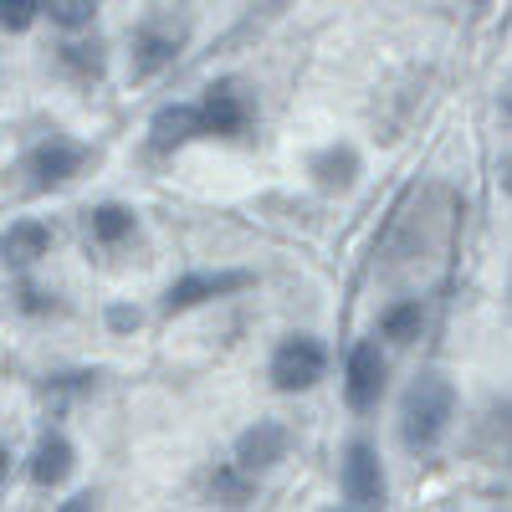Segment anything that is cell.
I'll return each mask as SVG.
<instances>
[{
    "label": "cell",
    "instance_id": "44dd1931",
    "mask_svg": "<svg viewBox=\"0 0 512 512\" xmlns=\"http://www.w3.org/2000/svg\"><path fill=\"white\" fill-rule=\"evenodd\" d=\"M502 185H507V190H512V159H507V164H502Z\"/></svg>",
    "mask_w": 512,
    "mask_h": 512
},
{
    "label": "cell",
    "instance_id": "ba28073f",
    "mask_svg": "<svg viewBox=\"0 0 512 512\" xmlns=\"http://www.w3.org/2000/svg\"><path fill=\"white\" fill-rule=\"evenodd\" d=\"M282 451H287V436H282V425H272V420H262L256 431H246L241 446H236V456H241L246 472H262V466L282 461Z\"/></svg>",
    "mask_w": 512,
    "mask_h": 512
},
{
    "label": "cell",
    "instance_id": "3957f363",
    "mask_svg": "<svg viewBox=\"0 0 512 512\" xmlns=\"http://www.w3.org/2000/svg\"><path fill=\"white\" fill-rule=\"evenodd\" d=\"M185 41V26L180 21H149L139 36H134V77H154L159 67L175 62Z\"/></svg>",
    "mask_w": 512,
    "mask_h": 512
},
{
    "label": "cell",
    "instance_id": "52a82bcc",
    "mask_svg": "<svg viewBox=\"0 0 512 512\" xmlns=\"http://www.w3.org/2000/svg\"><path fill=\"white\" fill-rule=\"evenodd\" d=\"M246 282H251V277H241V272H221V277H185V282H175V287H169L164 308H169V313H180V308H195V303H205V297L236 292V287H246Z\"/></svg>",
    "mask_w": 512,
    "mask_h": 512
},
{
    "label": "cell",
    "instance_id": "7c38bea8",
    "mask_svg": "<svg viewBox=\"0 0 512 512\" xmlns=\"http://www.w3.org/2000/svg\"><path fill=\"white\" fill-rule=\"evenodd\" d=\"M195 134H205V128H200V108H164L154 118V149H175V144H185Z\"/></svg>",
    "mask_w": 512,
    "mask_h": 512
},
{
    "label": "cell",
    "instance_id": "9a60e30c",
    "mask_svg": "<svg viewBox=\"0 0 512 512\" xmlns=\"http://www.w3.org/2000/svg\"><path fill=\"white\" fill-rule=\"evenodd\" d=\"M41 11H47L57 26H67V31H77V26H88L93 21V0H41Z\"/></svg>",
    "mask_w": 512,
    "mask_h": 512
},
{
    "label": "cell",
    "instance_id": "ac0fdd59",
    "mask_svg": "<svg viewBox=\"0 0 512 512\" xmlns=\"http://www.w3.org/2000/svg\"><path fill=\"white\" fill-rule=\"evenodd\" d=\"M216 492H221V497H231V507H236V502H246V487H241L236 477H216Z\"/></svg>",
    "mask_w": 512,
    "mask_h": 512
},
{
    "label": "cell",
    "instance_id": "8992f818",
    "mask_svg": "<svg viewBox=\"0 0 512 512\" xmlns=\"http://www.w3.org/2000/svg\"><path fill=\"white\" fill-rule=\"evenodd\" d=\"M200 128H205V134H226V139L246 128V103H241V93L231 88V82H221V88L205 93V103H200Z\"/></svg>",
    "mask_w": 512,
    "mask_h": 512
},
{
    "label": "cell",
    "instance_id": "8fae6325",
    "mask_svg": "<svg viewBox=\"0 0 512 512\" xmlns=\"http://www.w3.org/2000/svg\"><path fill=\"white\" fill-rule=\"evenodd\" d=\"M67 472H72V446H67L62 436H47V441L36 446L31 477H36L41 487H62V482H67Z\"/></svg>",
    "mask_w": 512,
    "mask_h": 512
},
{
    "label": "cell",
    "instance_id": "5b68a950",
    "mask_svg": "<svg viewBox=\"0 0 512 512\" xmlns=\"http://www.w3.org/2000/svg\"><path fill=\"white\" fill-rule=\"evenodd\" d=\"M384 390V359H379V344H359L349 354V405L354 410H369Z\"/></svg>",
    "mask_w": 512,
    "mask_h": 512
},
{
    "label": "cell",
    "instance_id": "6da1fadb",
    "mask_svg": "<svg viewBox=\"0 0 512 512\" xmlns=\"http://www.w3.org/2000/svg\"><path fill=\"white\" fill-rule=\"evenodd\" d=\"M446 420H451V384L446 379H420L410 384V395H405V415H400V436L410 451H425V446H436V436L446 431Z\"/></svg>",
    "mask_w": 512,
    "mask_h": 512
},
{
    "label": "cell",
    "instance_id": "30bf717a",
    "mask_svg": "<svg viewBox=\"0 0 512 512\" xmlns=\"http://www.w3.org/2000/svg\"><path fill=\"white\" fill-rule=\"evenodd\" d=\"M47 246H52V236L36 221H16L6 236H0V256H6L11 267H31L36 256H47Z\"/></svg>",
    "mask_w": 512,
    "mask_h": 512
},
{
    "label": "cell",
    "instance_id": "2e32d148",
    "mask_svg": "<svg viewBox=\"0 0 512 512\" xmlns=\"http://www.w3.org/2000/svg\"><path fill=\"white\" fill-rule=\"evenodd\" d=\"M318 180H323V185H349V180H354V154H349V149L323 154V159H318Z\"/></svg>",
    "mask_w": 512,
    "mask_h": 512
},
{
    "label": "cell",
    "instance_id": "277c9868",
    "mask_svg": "<svg viewBox=\"0 0 512 512\" xmlns=\"http://www.w3.org/2000/svg\"><path fill=\"white\" fill-rule=\"evenodd\" d=\"M344 497H349V507H384V477H379V461L369 446H349Z\"/></svg>",
    "mask_w": 512,
    "mask_h": 512
},
{
    "label": "cell",
    "instance_id": "7a4b0ae2",
    "mask_svg": "<svg viewBox=\"0 0 512 512\" xmlns=\"http://www.w3.org/2000/svg\"><path fill=\"white\" fill-rule=\"evenodd\" d=\"M323 379V349L313 338H287V344L272 354V384L277 390H308V384Z\"/></svg>",
    "mask_w": 512,
    "mask_h": 512
},
{
    "label": "cell",
    "instance_id": "4fadbf2b",
    "mask_svg": "<svg viewBox=\"0 0 512 512\" xmlns=\"http://www.w3.org/2000/svg\"><path fill=\"white\" fill-rule=\"evenodd\" d=\"M420 328H425V308L420 303H400V308L384 313V338H390V344H415Z\"/></svg>",
    "mask_w": 512,
    "mask_h": 512
},
{
    "label": "cell",
    "instance_id": "d6986e66",
    "mask_svg": "<svg viewBox=\"0 0 512 512\" xmlns=\"http://www.w3.org/2000/svg\"><path fill=\"white\" fill-rule=\"evenodd\" d=\"M113 328H139V313L134 308H113Z\"/></svg>",
    "mask_w": 512,
    "mask_h": 512
},
{
    "label": "cell",
    "instance_id": "ffe728a7",
    "mask_svg": "<svg viewBox=\"0 0 512 512\" xmlns=\"http://www.w3.org/2000/svg\"><path fill=\"white\" fill-rule=\"evenodd\" d=\"M6 466H11V456H6V446H0V482H6Z\"/></svg>",
    "mask_w": 512,
    "mask_h": 512
},
{
    "label": "cell",
    "instance_id": "e0dca14e",
    "mask_svg": "<svg viewBox=\"0 0 512 512\" xmlns=\"http://www.w3.org/2000/svg\"><path fill=\"white\" fill-rule=\"evenodd\" d=\"M36 21V0H0V26L6 31H26Z\"/></svg>",
    "mask_w": 512,
    "mask_h": 512
},
{
    "label": "cell",
    "instance_id": "5bb4252c",
    "mask_svg": "<svg viewBox=\"0 0 512 512\" xmlns=\"http://www.w3.org/2000/svg\"><path fill=\"white\" fill-rule=\"evenodd\" d=\"M123 236H134V216H128L123 205H103V210H93V241L118 246Z\"/></svg>",
    "mask_w": 512,
    "mask_h": 512
},
{
    "label": "cell",
    "instance_id": "9c48e42d",
    "mask_svg": "<svg viewBox=\"0 0 512 512\" xmlns=\"http://www.w3.org/2000/svg\"><path fill=\"white\" fill-rule=\"evenodd\" d=\"M77 164H82V149L67 144V139H52V144H41L31 154V169H36V185H62L77 175Z\"/></svg>",
    "mask_w": 512,
    "mask_h": 512
}]
</instances>
